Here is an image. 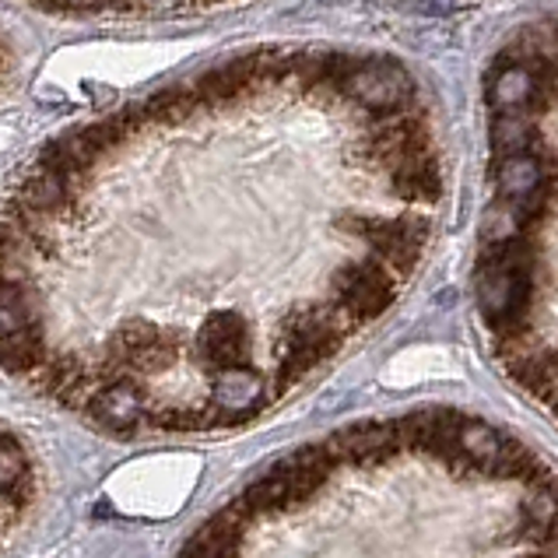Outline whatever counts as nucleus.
Segmentation results:
<instances>
[{
  "label": "nucleus",
  "mask_w": 558,
  "mask_h": 558,
  "mask_svg": "<svg viewBox=\"0 0 558 558\" xmlns=\"http://www.w3.org/2000/svg\"><path fill=\"white\" fill-rule=\"evenodd\" d=\"M397 278L390 267L373 260L344 264L333 275V313L341 316L344 327H362L369 320H379L397 299Z\"/></svg>",
  "instance_id": "1"
},
{
  "label": "nucleus",
  "mask_w": 558,
  "mask_h": 558,
  "mask_svg": "<svg viewBox=\"0 0 558 558\" xmlns=\"http://www.w3.org/2000/svg\"><path fill=\"white\" fill-rule=\"evenodd\" d=\"M74 201L71 194V180L57 177L50 169H36L32 177L22 183L19 190V201H14V211L22 218H43V215H60L68 211Z\"/></svg>",
  "instance_id": "12"
},
{
  "label": "nucleus",
  "mask_w": 558,
  "mask_h": 558,
  "mask_svg": "<svg viewBox=\"0 0 558 558\" xmlns=\"http://www.w3.org/2000/svg\"><path fill=\"white\" fill-rule=\"evenodd\" d=\"M102 151H95V145L85 137V131H74V134H63L57 141L43 148L39 155V169H50L63 180H77L82 172H88L95 166V158Z\"/></svg>",
  "instance_id": "13"
},
{
  "label": "nucleus",
  "mask_w": 558,
  "mask_h": 558,
  "mask_svg": "<svg viewBox=\"0 0 558 558\" xmlns=\"http://www.w3.org/2000/svg\"><path fill=\"white\" fill-rule=\"evenodd\" d=\"M215 408L221 411L226 425H243L253 414L264 411V376L250 365H235V369H221L211 379Z\"/></svg>",
  "instance_id": "8"
},
{
  "label": "nucleus",
  "mask_w": 558,
  "mask_h": 558,
  "mask_svg": "<svg viewBox=\"0 0 558 558\" xmlns=\"http://www.w3.org/2000/svg\"><path fill=\"white\" fill-rule=\"evenodd\" d=\"M477 0H393L397 14H408V19L418 22H439V19H453V14L474 8Z\"/></svg>",
  "instance_id": "16"
},
{
  "label": "nucleus",
  "mask_w": 558,
  "mask_h": 558,
  "mask_svg": "<svg viewBox=\"0 0 558 558\" xmlns=\"http://www.w3.org/2000/svg\"><path fill=\"white\" fill-rule=\"evenodd\" d=\"M344 229L365 239L373 246L376 260L390 267L397 278H408L422 260L425 239H428V221L422 218H362L348 215Z\"/></svg>",
  "instance_id": "2"
},
{
  "label": "nucleus",
  "mask_w": 558,
  "mask_h": 558,
  "mask_svg": "<svg viewBox=\"0 0 558 558\" xmlns=\"http://www.w3.org/2000/svg\"><path fill=\"white\" fill-rule=\"evenodd\" d=\"M330 453L338 457V464H355V468H369V464H387L397 453H401V428L397 422H359L344 433H333L327 439Z\"/></svg>",
  "instance_id": "4"
},
{
  "label": "nucleus",
  "mask_w": 558,
  "mask_h": 558,
  "mask_svg": "<svg viewBox=\"0 0 558 558\" xmlns=\"http://www.w3.org/2000/svg\"><path fill=\"white\" fill-rule=\"evenodd\" d=\"M197 352L201 359L211 365L215 373L221 369H235V365H246L250 359V324L243 313H211L201 324L197 333Z\"/></svg>",
  "instance_id": "5"
},
{
  "label": "nucleus",
  "mask_w": 558,
  "mask_h": 558,
  "mask_svg": "<svg viewBox=\"0 0 558 558\" xmlns=\"http://www.w3.org/2000/svg\"><path fill=\"white\" fill-rule=\"evenodd\" d=\"M46 11H99L113 0H39Z\"/></svg>",
  "instance_id": "19"
},
{
  "label": "nucleus",
  "mask_w": 558,
  "mask_h": 558,
  "mask_svg": "<svg viewBox=\"0 0 558 558\" xmlns=\"http://www.w3.org/2000/svg\"><path fill=\"white\" fill-rule=\"evenodd\" d=\"M22 474H28V460H25L22 442L8 433H0V492H4L11 482H19Z\"/></svg>",
  "instance_id": "17"
},
{
  "label": "nucleus",
  "mask_w": 558,
  "mask_h": 558,
  "mask_svg": "<svg viewBox=\"0 0 558 558\" xmlns=\"http://www.w3.org/2000/svg\"><path fill=\"white\" fill-rule=\"evenodd\" d=\"M88 414L99 422L106 433L131 436L134 428L148 418L145 411V390L131 376H117L113 383H106L88 397Z\"/></svg>",
  "instance_id": "7"
},
{
  "label": "nucleus",
  "mask_w": 558,
  "mask_h": 558,
  "mask_svg": "<svg viewBox=\"0 0 558 558\" xmlns=\"http://www.w3.org/2000/svg\"><path fill=\"white\" fill-rule=\"evenodd\" d=\"M43 362H46L43 327L25 330V333H14V338L0 341V369L11 373V376L36 373V369H43Z\"/></svg>",
  "instance_id": "14"
},
{
  "label": "nucleus",
  "mask_w": 558,
  "mask_h": 558,
  "mask_svg": "<svg viewBox=\"0 0 558 558\" xmlns=\"http://www.w3.org/2000/svg\"><path fill=\"white\" fill-rule=\"evenodd\" d=\"M113 352L126 365H137V369H162L166 362L177 359V344H172L158 327H151L145 320H134L117 330Z\"/></svg>",
  "instance_id": "10"
},
{
  "label": "nucleus",
  "mask_w": 558,
  "mask_h": 558,
  "mask_svg": "<svg viewBox=\"0 0 558 558\" xmlns=\"http://www.w3.org/2000/svg\"><path fill=\"white\" fill-rule=\"evenodd\" d=\"M341 88L344 95L365 109H401L411 102L414 82L397 60H348L341 68Z\"/></svg>",
  "instance_id": "3"
},
{
  "label": "nucleus",
  "mask_w": 558,
  "mask_h": 558,
  "mask_svg": "<svg viewBox=\"0 0 558 558\" xmlns=\"http://www.w3.org/2000/svg\"><path fill=\"white\" fill-rule=\"evenodd\" d=\"M485 99L496 113H523L537 102V77L527 63H502L488 74Z\"/></svg>",
  "instance_id": "11"
},
{
  "label": "nucleus",
  "mask_w": 558,
  "mask_h": 558,
  "mask_svg": "<svg viewBox=\"0 0 558 558\" xmlns=\"http://www.w3.org/2000/svg\"><path fill=\"white\" fill-rule=\"evenodd\" d=\"M551 166L534 151L527 155H509L496 162V186H499V201H531L551 190Z\"/></svg>",
  "instance_id": "9"
},
{
  "label": "nucleus",
  "mask_w": 558,
  "mask_h": 558,
  "mask_svg": "<svg viewBox=\"0 0 558 558\" xmlns=\"http://www.w3.org/2000/svg\"><path fill=\"white\" fill-rule=\"evenodd\" d=\"M141 4H148V8H155V11H162V8L180 4V0H141Z\"/></svg>",
  "instance_id": "21"
},
{
  "label": "nucleus",
  "mask_w": 558,
  "mask_h": 558,
  "mask_svg": "<svg viewBox=\"0 0 558 558\" xmlns=\"http://www.w3.org/2000/svg\"><path fill=\"white\" fill-rule=\"evenodd\" d=\"M28 499H32V477L28 474H22L19 482H11L4 492H0V502L11 506V509H25Z\"/></svg>",
  "instance_id": "18"
},
{
  "label": "nucleus",
  "mask_w": 558,
  "mask_h": 558,
  "mask_svg": "<svg viewBox=\"0 0 558 558\" xmlns=\"http://www.w3.org/2000/svg\"><path fill=\"white\" fill-rule=\"evenodd\" d=\"M537 145V134L531 120L523 113H496L492 120V148H496V158H509V155H527Z\"/></svg>",
  "instance_id": "15"
},
{
  "label": "nucleus",
  "mask_w": 558,
  "mask_h": 558,
  "mask_svg": "<svg viewBox=\"0 0 558 558\" xmlns=\"http://www.w3.org/2000/svg\"><path fill=\"white\" fill-rule=\"evenodd\" d=\"M344 330L348 327H344L341 316L333 313V306H327V310H302V313L289 316L281 344L320 365L324 359H330L344 344Z\"/></svg>",
  "instance_id": "6"
},
{
  "label": "nucleus",
  "mask_w": 558,
  "mask_h": 558,
  "mask_svg": "<svg viewBox=\"0 0 558 558\" xmlns=\"http://www.w3.org/2000/svg\"><path fill=\"white\" fill-rule=\"evenodd\" d=\"M14 253H19V235H14L8 226H0V264H11Z\"/></svg>",
  "instance_id": "20"
}]
</instances>
